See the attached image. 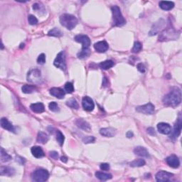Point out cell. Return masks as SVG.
<instances>
[{"mask_svg": "<svg viewBox=\"0 0 182 182\" xmlns=\"http://www.w3.org/2000/svg\"><path fill=\"white\" fill-rule=\"evenodd\" d=\"M1 162H7L12 159V157L9 154L4 151L3 148H1Z\"/></svg>", "mask_w": 182, "mask_h": 182, "instance_id": "4dcf8cb0", "label": "cell"}, {"mask_svg": "<svg viewBox=\"0 0 182 182\" xmlns=\"http://www.w3.org/2000/svg\"><path fill=\"white\" fill-rule=\"evenodd\" d=\"M96 176L101 181H103L112 179V175L110 174L102 172V171H97V172H96Z\"/></svg>", "mask_w": 182, "mask_h": 182, "instance_id": "484cf974", "label": "cell"}, {"mask_svg": "<svg viewBox=\"0 0 182 182\" xmlns=\"http://www.w3.org/2000/svg\"><path fill=\"white\" fill-rule=\"evenodd\" d=\"M134 153L136 155L142 157H149V152L146 148H144L143 147H137L134 149Z\"/></svg>", "mask_w": 182, "mask_h": 182, "instance_id": "ffe728a7", "label": "cell"}, {"mask_svg": "<svg viewBox=\"0 0 182 182\" xmlns=\"http://www.w3.org/2000/svg\"><path fill=\"white\" fill-rule=\"evenodd\" d=\"M31 110L34 112L36 113H41L44 112L45 107L43 103L41 102H37V103H33L30 105Z\"/></svg>", "mask_w": 182, "mask_h": 182, "instance_id": "7402d4cb", "label": "cell"}, {"mask_svg": "<svg viewBox=\"0 0 182 182\" xmlns=\"http://www.w3.org/2000/svg\"><path fill=\"white\" fill-rule=\"evenodd\" d=\"M60 23L68 30H72L78 23V19L75 16L64 14L60 17Z\"/></svg>", "mask_w": 182, "mask_h": 182, "instance_id": "3957f363", "label": "cell"}, {"mask_svg": "<svg viewBox=\"0 0 182 182\" xmlns=\"http://www.w3.org/2000/svg\"><path fill=\"white\" fill-rule=\"evenodd\" d=\"M49 107L50 110L52 112H59V107L56 102H50L49 105Z\"/></svg>", "mask_w": 182, "mask_h": 182, "instance_id": "8d00e7d4", "label": "cell"}, {"mask_svg": "<svg viewBox=\"0 0 182 182\" xmlns=\"http://www.w3.org/2000/svg\"><path fill=\"white\" fill-rule=\"evenodd\" d=\"M145 164V161L142 159H135L133 162H132L130 165L132 167H140Z\"/></svg>", "mask_w": 182, "mask_h": 182, "instance_id": "1f68e13d", "label": "cell"}, {"mask_svg": "<svg viewBox=\"0 0 182 182\" xmlns=\"http://www.w3.org/2000/svg\"><path fill=\"white\" fill-rule=\"evenodd\" d=\"M100 168H101V169L102 171H107L110 169V165L107 163H103L101 164V166H100Z\"/></svg>", "mask_w": 182, "mask_h": 182, "instance_id": "7bdbcfd3", "label": "cell"}, {"mask_svg": "<svg viewBox=\"0 0 182 182\" xmlns=\"http://www.w3.org/2000/svg\"><path fill=\"white\" fill-rule=\"evenodd\" d=\"M165 24H166V22L164 19H161L159 20H158L157 22L152 26V29L149 31V36L157 35V34L159 33L161 30L163 29V28L165 26Z\"/></svg>", "mask_w": 182, "mask_h": 182, "instance_id": "30bf717a", "label": "cell"}, {"mask_svg": "<svg viewBox=\"0 0 182 182\" xmlns=\"http://www.w3.org/2000/svg\"><path fill=\"white\" fill-rule=\"evenodd\" d=\"M49 36H55V37H60L63 36V33L60 31L59 28H54L50 30L48 33Z\"/></svg>", "mask_w": 182, "mask_h": 182, "instance_id": "f546056e", "label": "cell"}, {"mask_svg": "<svg viewBox=\"0 0 182 182\" xmlns=\"http://www.w3.org/2000/svg\"><path fill=\"white\" fill-rule=\"evenodd\" d=\"M49 140V136L44 132H39L37 136V142L39 143L45 144Z\"/></svg>", "mask_w": 182, "mask_h": 182, "instance_id": "83f0119b", "label": "cell"}, {"mask_svg": "<svg viewBox=\"0 0 182 182\" xmlns=\"http://www.w3.org/2000/svg\"><path fill=\"white\" fill-rule=\"evenodd\" d=\"M112 13V26H122L126 23V20L121 13L120 7L115 5L111 7Z\"/></svg>", "mask_w": 182, "mask_h": 182, "instance_id": "277c9868", "label": "cell"}, {"mask_svg": "<svg viewBox=\"0 0 182 182\" xmlns=\"http://www.w3.org/2000/svg\"><path fill=\"white\" fill-rule=\"evenodd\" d=\"M181 125H182L181 118L179 117L177 122H176L174 127V130L172 132H171V136L170 137V138L172 139H176L179 135H180L181 131Z\"/></svg>", "mask_w": 182, "mask_h": 182, "instance_id": "4fadbf2b", "label": "cell"}, {"mask_svg": "<svg viewBox=\"0 0 182 182\" xmlns=\"http://www.w3.org/2000/svg\"><path fill=\"white\" fill-rule=\"evenodd\" d=\"M179 33L178 31L175 30L172 27H169L165 29L162 33L160 34L159 36V41H170V40H176L179 36Z\"/></svg>", "mask_w": 182, "mask_h": 182, "instance_id": "5b68a950", "label": "cell"}, {"mask_svg": "<svg viewBox=\"0 0 182 182\" xmlns=\"http://www.w3.org/2000/svg\"><path fill=\"white\" fill-rule=\"evenodd\" d=\"M127 137L128 138H133V133H132L131 131H129L127 133Z\"/></svg>", "mask_w": 182, "mask_h": 182, "instance_id": "bcb514c9", "label": "cell"}, {"mask_svg": "<svg viewBox=\"0 0 182 182\" xmlns=\"http://www.w3.org/2000/svg\"><path fill=\"white\" fill-rule=\"evenodd\" d=\"M1 126L2 128H4V130H7L9 132H12V133H15V129L14 126L12 125V124L8 120L7 118L3 117L1 120Z\"/></svg>", "mask_w": 182, "mask_h": 182, "instance_id": "d6986e66", "label": "cell"}, {"mask_svg": "<svg viewBox=\"0 0 182 182\" xmlns=\"http://www.w3.org/2000/svg\"><path fill=\"white\" fill-rule=\"evenodd\" d=\"M114 62L111 60H105L104 62H102L99 64V66L102 68V70H108L110 69V68H112L113 65H114Z\"/></svg>", "mask_w": 182, "mask_h": 182, "instance_id": "f1b7e54d", "label": "cell"}, {"mask_svg": "<svg viewBox=\"0 0 182 182\" xmlns=\"http://www.w3.org/2000/svg\"><path fill=\"white\" fill-rule=\"evenodd\" d=\"M166 162H167V164L170 166L172 168H178L180 166V161H179V158L174 154L171 155V156L168 157L166 159Z\"/></svg>", "mask_w": 182, "mask_h": 182, "instance_id": "5bb4252c", "label": "cell"}, {"mask_svg": "<svg viewBox=\"0 0 182 182\" xmlns=\"http://www.w3.org/2000/svg\"><path fill=\"white\" fill-rule=\"evenodd\" d=\"M82 105H83L84 110L88 112L93 111L95 107L93 101L88 96H86L83 97V101H82Z\"/></svg>", "mask_w": 182, "mask_h": 182, "instance_id": "8fae6325", "label": "cell"}, {"mask_svg": "<svg viewBox=\"0 0 182 182\" xmlns=\"http://www.w3.org/2000/svg\"><path fill=\"white\" fill-rule=\"evenodd\" d=\"M33 9L36 12H38L39 14H41V12H43V14L45 13V9L44 7L41 4L39 3H35L33 5Z\"/></svg>", "mask_w": 182, "mask_h": 182, "instance_id": "836d02e7", "label": "cell"}, {"mask_svg": "<svg viewBox=\"0 0 182 182\" xmlns=\"http://www.w3.org/2000/svg\"><path fill=\"white\" fill-rule=\"evenodd\" d=\"M158 131L163 134H169L171 132V126L167 123L160 122L157 125Z\"/></svg>", "mask_w": 182, "mask_h": 182, "instance_id": "e0dca14e", "label": "cell"}, {"mask_svg": "<svg viewBox=\"0 0 182 182\" xmlns=\"http://www.w3.org/2000/svg\"><path fill=\"white\" fill-rule=\"evenodd\" d=\"M22 91L23 93L30 94L34 92L37 91V88L34 86H29V85H24L22 86Z\"/></svg>", "mask_w": 182, "mask_h": 182, "instance_id": "4316f807", "label": "cell"}, {"mask_svg": "<svg viewBox=\"0 0 182 182\" xmlns=\"http://www.w3.org/2000/svg\"><path fill=\"white\" fill-rule=\"evenodd\" d=\"M174 175L173 174L165 171H160L156 174V180L159 182H166L170 180V179Z\"/></svg>", "mask_w": 182, "mask_h": 182, "instance_id": "7c38bea8", "label": "cell"}, {"mask_svg": "<svg viewBox=\"0 0 182 182\" xmlns=\"http://www.w3.org/2000/svg\"><path fill=\"white\" fill-rule=\"evenodd\" d=\"M49 177V173L48 171L43 169H39L36 171H34L31 174V178L33 181L37 182H44L48 180Z\"/></svg>", "mask_w": 182, "mask_h": 182, "instance_id": "8992f818", "label": "cell"}, {"mask_svg": "<svg viewBox=\"0 0 182 182\" xmlns=\"http://www.w3.org/2000/svg\"><path fill=\"white\" fill-rule=\"evenodd\" d=\"M75 41L78 43L82 44L81 51L77 54L78 57L81 59H86L88 58L90 54H91V50L89 49V47L91 46V39L88 36L83 35V34H78V35L75 36Z\"/></svg>", "mask_w": 182, "mask_h": 182, "instance_id": "7a4b0ae2", "label": "cell"}, {"mask_svg": "<svg viewBox=\"0 0 182 182\" xmlns=\"http://www.w3.org/2000/svg\"><path fill=\"white\" fill-rule=\"evenodd\" d=\"M75 124L78 127H80L81 129L83 130H86L87 132H90L91 130V126H90V124L88 122H87L86 121L82 120V119H77L75 121Z\"/></svg>", "mask_w": 182, "mask_h": 182, "instance_id": "44dd1931", "label": "cell"}, {"mask_svg": "<svg viewBox=\"0 0 182 182\" xmlns=\"http://www.w3.org/2000/svg\"><path fill=\"white\" fill-rule=\"evenodd\" d=\"M31 152L32 153L33 156L36 158H41L44 157L45 155L43 149H41V147L38 146L33 147L31 149Z\"/></svg>", "mask_w": 182, "mask_h": 182, "instance_id": "cb8c5ba5", "label": "cell"}, {"mask_svg": "<svg viewBox=\"0 0 182 182\" xmlns=\"http://www.w3.org/2000/svg\"><path fill=\"white\" fill-rule=\"evenodd\" d=\"M15 174V170L12 167H2L0 168V174L2 176H12Z\"/></svg>", "mask_w": 182, "mask_h": 182, "instance_id": "603a6c76", "label": "cell"}, {"mask_svg": "<svg viewBox=\"0 0 182 182\" xmlns=\"http://www.w3.org/2000/svg\"><path fill=\"white\" fill-rule=\"evenodd\" d=\"M27 81L34 84H40L42 82L41 71L36 68L30 70L27 74Z\"/></svg>", "mask_w": 182, "mask_h": 182, "instance_id": "52a82bcc", "label": "cell"}, {"mask_svg": "<svg viewBox=\"0 0 182 182\" xmlns=\"http://www.w3.org/2000/svg\"><path fill=\"white\" fill-rule=\"evenodd\" d=\"M100 134L103 137H107V138H112L116 135L117 134V130L113 127H107L102 128L100 130Z\"/></svg>", "mask_w": 182, "mask_h": 182, "instance_id": "2e32d148", "label": "cell"}, {"mask_svg": "<svg viewBox=\"0 0 182 182\" xmlns=\"http://www.w3.org/2000/svg\"><path fill=\"white\" fill-rule=\"evenodd\" d=\"M54 64L56 67L60 68V70H65L66 69V63H65V53L60 51L54 60Z\"/></svg>", "mask_w": 182, "mask_h": 182, "instance_id": "ba28073f", "label": "cell"}, {"mask_svg": "<svg viewBox=\"0 0 182 182\" xmlns=\"http://www.w3.org/2000/svg\"><path fill=\"white\" fill-rule=\"evenodd\" d=\"M136 111L145 115H152L154 112V105L152 103H148L136 107Z\"/></svg>", "mask_w": 182, "mask_h": 182, "instance_id": "9c48e42d", "label": "cell"}, {"mask_svg": "<svg viewBox=\"0 0 182 182\" xmlns=\"http://www.w3.org/2000/svg\"><path fill=\"white\" fill-rule=\"evenodd\" d=\"M64 135L62 134V133L59 130H57L56 131V140L57 142H59V144L60 145V146H62L63 142H64Z\"/></svg>", "mask_w": 182, "mask_h": 182, "instance_id": "e575fe53", "label": "cell"}, {"mask_svg": "<svg viewBox=\"0 0 182 182\" xmlns=\"http://www.w3.org/2000/svg\"><path fill=\"white\" fill-rule=\"evenodd\" d=\"M28 21H29V23L31 25H36V23H38V19H36V17H34V15L29 16Z\"/></svg>", "mask_w": 182, "mask_h": 182, "instance_id": "f35d334b", "label": "cell"}, {"mask_svg": "<svg viewBox=\"0 0 182 182\" xmlns=\"http://www.w3.org/2000/svg\"><path fill=\"white\" fill-rule=\"evenodd\" d=\"M96 140V138H94L93 136H88L86 137L83 139V142L85 144H88V143H93Z\"/></svg>", "mask_w": 182, "mask_h": 182, "instance_id": "ab89813d", "label": "cell"}, {"mask_svg": "<svg viewBox=\"0 0 182 182\" xmlns=\"http://www.w3.org/2000/svg\"><path fill=\"white\" fill-rule=\"evenodd\" d=\"M181 90L178 87H174L167 95L164 97V104L167 106L176 107L181 103Z\"/></svg>", "mask_w": 182, "mask_h": 182, "instance_id": "6da1fadb", "label": "cell"}, {"mask_svg": "<svg viewBox=\"0 0 182 182\" xmlns=\"http://www.w3.org/2000/svg\"><path fill=\"white\" fill-rule=\"evenodd\" d=\"M37 62L39 64H44L45 62H46V56H45L44 54H41L39 55L37 59Z\"/></svg>", "mask_w": 182, "mask_h": 182, "instance_id": "60d3db41", "label": "cell"}, {"mask_svg": "<svg viewBox=\"0 0 182 182\" xmlns=\"http://www.w3.org/2000/svg\"><path fill=\"white\" fill-rule=\"evenodd\" d=\"M60 159H61V161L63 162H67V158L65 157H62L61 158H60Z\"/></svg>", "mask_w": 182, "mask_h": 182, "instance_id": "7dc6e473", "label": "cell"}, {"mask_svg": "<svg viewBox=\"0 0 182 182\" xmlns=\"http://www.w3.org/2000/svg\"><path fill=\"white\" fill-rule=\"evenodd\" d=\"M142 49V44L140 43V42H139V41H136L135 43H134V46H133V50H132V51H133V53H135V54H137V53H139V51H141Z\"/></svg>", "mask_w": 182, "mask_h": 182, "instance_id": "d590c367", "label": "cell"}, {"mask_svg": "<svg viewBox=\"0 0 182 182\" xmlns=\"http://www.w3.org/2000/svg\"><path fill=\"white\" fill-rule=\"evenodd\" d=\"M65 90L68 93H72L73 91H74V87L72 83H70V82H68L65 84Z\"/></svg>", "mask_w": 182, "mask_h": 182, "instance_id": "74e56055", "label": "cell"}, {"mask_svg": "<svg viewBox=\"0 0 182 182\" xmlns=\"http://www.w3.org/2000/svg\"><path fill=\"white\" fill-rule=\"evenodd\" d=\"M66 105L70 108H73V109L77 110L79 107V105L78 103V102L76 101V100L74 98H71L69 100V101H68L66 102Z\"/></svg>", "mask_w": 182, "mask_h": 182, "instance_id": "d6a6232c", "label": "cell"}, {"mask_svg": "<svg viewBox=\"0 0 182 182\" xmlns=\"http://www.w3.org/2000/svg\"><path fill=\"white\" fill-rule=\"evenodd\" d=\"M50 157H51L52 159H54L55 160L58 159V158H59V154H58V152H50Z\"/></svg>", "mask_w": 182, "mask_h": 182, "instance_id": "ee69618b", "label": "cell"}, {"mask_svg": "<svg viewBox=\"0 0 182 182\" xmlns=\"http://www.w3.org/2000/svg\"><path fill=\"white\" fill-rule=\"evenodd\" d=\"M159 7L163 10L165 11H169V10L172 9L174 7V3L172 2H168V1H162L159 2Z\"/></svg>", "mask_w": 182, "mask_h": 182, "instance_id": "d4e9b609", "label": "cell"}, {"mask_svg": "<svg viewBox=\"0 0 182 182\" xmlns=\"http://www.w3.org/2000/svg\"><path fill=\"white\" fill-rule=\"evenodd\" d=\"M50 94L51 96L57 97L59 99H62L64 97L65 93L63 89L60 88H52L50 89Z\"/></svg>", "mask_w": 182, "mask_h": 182, "instance_id": "ac0fdd59", "label": "cell"}, {"mask_svg": "<svg viewBox=\"0 0 182 182\" xmlns=\"http://www.w3.org/2000/svg\"><path fill=\"white\" fill-rule=\"evenodd\" d=\"M94 49L98 53H105L109 49V45L105 41H99L94 44Z\"/></svg>", "mask_w": 182, "mask_h": 182, "instance_id": "9a60e30c", "label": "cell"}, {"mask_svg": "<svg viewBox=\"0 0 182 182\" xmlns=\"http://www.w3.org/2000/svg\"><path fill=\"white\" fill-rule=\"evenodd\" d=\"M147 133H148L149 135L151 136H154L156 135V132H155L154 129L152 127H149L147 129Z\"/></svg>", "mask_w": 182, "mask_h": 182, "instance_id": "f6af8a7d", "label": "cell"}, {"mask_svg": "<svg viewBox=\"0 0 182 182\" xmlns=\"http://www.w3.org/2000/svg\"><path fill=\"white\" fill-rule=\"evenodd\" d=\"M137 67H138V70L142 73H145V71H146V68H145L143 63H138V65H137Z\"/></svg>", "mask_w": 182, "mask_h": 182, "instance_id": "b9f144b4", "label": "cell"}]
</instances>
